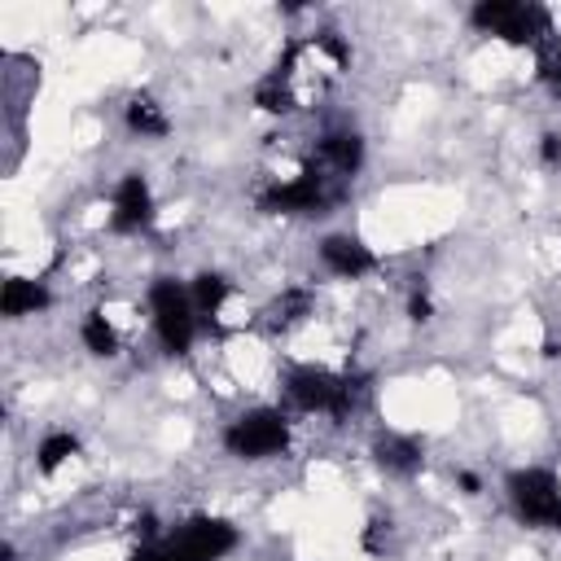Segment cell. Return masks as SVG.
I'll return each instance as SVG.
<instances>
[{"label": "cell", "mask_w": 561, "mask_h": 561, "mask_svg": "<svg viewBox=\"0 0 561 561\" xmlns=\"http://www.w3.org/2000/svg\"><path fill=\"white\" fill-rule=\"evenodd\" d=\"M188 294H193V307H197V320L215 324L224 316V307L232 302V280L224 272H197L188 280Z\"/></svg>", "instance_id": "obj_13"}, {"label": "cell", "mask_w": 561, "mask_h": 561, "mask_svg": "<svg viewBox=\"0 0 561 561\" xmlns=\"http://www.w3.org/2000/svg\"><path fill=\"white\" fill-rule=\"evenodd\" d=\"M320 263H324V272L337 276V280H359V276L377 272L373 245H368L364 237H355V232H329V237L320 241Z\"/></svg>", "instance_id": "obj_8"}, {"label": "cell", "mask_w": 561, "mask_h": 561, "mask_svg": "<svg viewBox=\"0 0 561 561\" xmlns=\"http://www.w3.org/2000/svg\"><path fill=\"white\" fill-rule=\"evenodd\" d=\"M149 320H153V333L162 342L167 355H188L193 351V337H197V307H193V294L184 280L175 276H158L149 285Z\"/></svg>", "instance_id": "obj_2"}, {"label": "cell", "mask_w": 561, "mask_h": 561, "mask_svg": "<svg viewBox=\"0 0 561 561\" xmlns=\"http://www.w3.org/2000/svg\"><path fill=\"white\" fill-rule=\"evenodd\" d=\"M539 162H543L548 171L561 167V131H543V136H539Z\"/></svg>", "instance_id": "obj_20"}, {"label": "cell", "mask_w": 561, "mask_h": 561, "mask_svg": "<svg viewBox=\"0 0 561 561\" xmlns=\"http://www.w3.org/2000/svg\"><path fill=\"white\" fill-rule=\"evenodd\" d=\"M180 530H184V539H188L206 561H219V557H228V552L241 543L237 526L224 522V517H188Z\"/></svg>", "instance_id": "obj_11"}, {"label": "cell", "mask_w": 561, "mask_h": 561, "mask_svg": "<svg viewBox=\"0 0 561 561\" xmlns=\"http://www.w3.org/2000/svg\"><path fill=\"white\" fill-rule=\"evenodd\" d=\"M535 66H539V83H543L552 96H561V44H557L552 35L535 48Z\"/></svg>", "instance_id": "obj_19"}, {"label": "cell", "mask_w": 561, "mask_h": 561, "mask_svg": "<svg viewBox=\"0 0 561 561\" xmlns=\"http://www.w3.org/2000/svg\"><path fill=\"white\" fill-rule=\"evenodd\" d=\"M53 302V294L44 289V280H31V276H9L0 285V311L9 320H22V316H35Z\"/></svg>", "instance_id": "obj_12"}, {"label": "cell", "mask_w": 561, "mask_h": 561, "mask_svg": "<svg viewBox=\"0 0 561 561\" xmlns=\"http://www.w3.org/2000/svg\"><path fill=\"white\" fill-rule=\"evenodd\" d=\"M504 495L517 522L539 526V530H561V478L552 469H539V465L513 469L504 478Z\"/></svg>", "instance_id": "obj_6"}, {"label": "cell", "mask_w": 561, "mask_h": 561, "mask_svg": "<svg viewBox=\"0 0 561 561\" xmlns=\"http://www.w3.org/2000/svg\"><path fill=\"white\" fill-rule=\"evenodd\" d=\"M316 162L333 175V180H355L359 167H364V136L351 131V127H333L320 136L316 145Z\"/></svg>", "instance_id": "obj_9"}, {"label": "cell", "mask_w": 561, "mask_h": 561, "mask_svg": "<svg viewBox=\"0 0 561 561\" xmlns=\"http://www.w3.org/2000/svg\"><path fill=\"white\" fill-rule=\"evenodd\" d=\"M469 22L482 35H495L513 48H539L552 35V18L539 4H522V0H478L469 9Z\"/></svg>", "instance_id": "obj_3"}, {"label": "cell", "mask_w": 561, "mask_h": 561, "mask_svg": "<svg viewBox=\"0 0 561 561\" xmlns=\"http://www.w3.org/2000/svg\"><path fill=\"white\" fill-rule=\"evenodd\" d=\"M307 316H311V294H307V289H285V294L267 307V324L280 329V333H285V329H298Z\"/></svg>", "instance_id": "obj_16"}, {"label": "cell", "mask_w": 561, "mask_h": 561, "mask_svg": "<svg viewBox=\"0 0 561 561\" xmlns=\"http://www.w3.org/2000/svg\"><path fill=\"white\" fill-rule=\"evenodd\" d=\"M123 123H127V131H131V136H140V140H162V136L171 131L167 105H158L149 92H136V96L127 101Z\"/></svg>", "instance_id": "obj_14"}, {"label": "cell", "mask_w": 561, "mask_h": 561, "mask_svg": "<svg viewBox=\"0 0 561 561\" xmlns=\"http://www.w3.org/2000/svg\"><path fill=\"white\" fill-rule=\"evenodd\" d=\"M430 316H434V298H430L425 289H412V294H408V320L425 324Z\"/></svg>", "instance_id": "obj_21"}, {"label": "cell", "mask_w": 561, "mask_h": 561, "mask_svg": "<svg viewBox=\"0 0 561 561\" xmlns=\"http://www.w3.org/2000/svg\"><path fill=\"white\" fill-rule=\"evenodd\" d=\"M456 482H460V491H465V495H478V491H482V482H478V473H460Z\"/></svg>", "instance_id": "obj_22"}, {"label": "cell", "mask_w": 561, "mask_h": 561, "mask_svg": "<svg viewBox=\"0 0 561 561\" xmlns=\"http://www.w3.org/2000/svg\"><path fill=\"white\" fill-rule=\"evenodd\" d=\"M131 561H206V557L184 539V530H175V535H162V539H149L145 548H136Z\"/></svg>", "instance_id": "obj_18"}, {"label": "cell", "mask_w": 561, "mask_h": 561, "mask_svg": "<svg viewBox=\"0 0 561 561\" xmlns=\"http://www.w3.org/2000/svg\"><path fill=\"white\" fill-rule=\"evenodd\" d=\"M373 460H377V469L390 473V478H416L421 465H425V447H421V438H412V434L386 430V434H377V443H373Z\"/></svg>", "instance_id": "obj_10"}, {"label": "cell", "mask_w": 561, "mask_h": 561, "mask_svg": "<svg viewBox=\"0 0 561 561\" xmlns=\"http://www.w3.org/2000/svg\"><path fill=\"white\" fill-rule=\"evenodd\" d=\"M294 425L280 408H250L224 425V451L232 460H272L289 447Z\"/></svg>", "instance_id": "obj_5"}, {"label": "cell", "mask_w": 561, "mask_h": 561, "mask_svg": "<svg viewBox=\"0 0 561 561\" xmlns=\"http://www.w3.org/2000/svg\"><path fill=\"white\" fill-rule=\"evenodd\" d=\"M158 215V202H153V188L140 171H127L118 184H114V197H110V228L131 237V232H145Z\"/></svg>", "instance_id": "obj_7"}, {"label": "cell", "mask_w": 561, "mask_h": 561, "mask_svg": "<svg viewBox=\"0 0 561 561\" xmlns=\"http://www.w3.org/2000/svg\"><path fill=\"white\" fill-rule=\"evenodd\" d=\"M359 394H364V386L351 373H329L316 364H294L285 373V399L298 412H324L333 421H346L359 408Z\"/></svg>", "instance_id": "obj_1"}, {"label": "cell", "mask_w": 561, "mask_h": 561, "mask_svg": "<svg viewBox=\"0 0 561 561\" xmlns=\"http://www.w3.org/2000/svg\"><path fill=\"white\" fill-rule=\"evenodd\" d=\"M337 184L342 180H333L320 162H307L298 175L267 184L259 193V210H267V215H324L342 197Z\"/></svg>", "instance_id": "obj_4"}, {"label": "cell", "mask_w": 561, "mask_h": 561, "mask_svg": "<svg viewBox=\"0 0 561 561\" xmlns=\"http://www.w3.org/2000/svg\"><path fill=\"white\" fill-rule=\"evenodd\" d=\"M79 342H83L92 355H101V359L118 355V329L105 320V311H88V316H83V324H79Z\"/></svg>", "instance_id": "obj_17"}, {"label": "cell", "mask_w": 561, "mask_h": 561, "mask_svg": "<svg viewBox=\"0 0 561 561\" xmlns=\"http://www.w3.org/2000/svg\"><path fill=\"white\" fill-rule=\"evenodd\" d=\"M79 456V438L70 434V430H53V434H44L39 438V447H35V469L44 473V478H53L66 460H75Z\"/></svg>", "instance_id": "obj_15"}]
</instances>
